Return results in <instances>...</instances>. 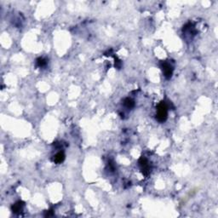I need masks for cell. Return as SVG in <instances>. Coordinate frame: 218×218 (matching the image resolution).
I'll use <instances>...</instances> for the list:
<instances>
[{
    "label": "cell",
    "instance_id": "5",
    "mask_svg": "<svg viewBox=\"0 0 218 218\" xmlns=\"http://www.w3.org/2000/svg\"><path fill=\"white\" fill-rule=\"evenodd\" d=\"M23 206H24L23 203L19 201V202L16 203L15 205H13L12 207H11V210H12V211L14 213H20V212H22Z\"/></svg>",
    "mask_w": 218,
    "mask_h": 218
},
{
    "label": "cell",
    "instance_id": "3",
    "mask_svg": "<svg viewBox=\"0 0 218 218\" xmlns=\"http://www.w3.org/2000/svg\"><path fill=\"white\" fill-rule=\"evenodd\" d=\"M138 163H139V166H140V169L141 172H142V174L144 176L149 175L150 171H151V167H150V164L148 162V160L144 157H141Z\"/></svg>",
    "mask_w": 218,
    "mask_h": 218
},
{
    "label": "cell",
    "instance_id": "6",
    "mask_svg": "<svg viewBox=\"0 0 218 218\" xmlns=\"http://www.w3.org/2000/svg\"><path fill=\"white\" fill-rule=\"evenodd\" d=\"M124 106L128 109L133 108L135 107V102L131 98H125L124 100Z\"/></svg>",
    "mask_w": 218,
    "mask_h": 218
},
{
    "label": "cell",
    "instance_id": "2",
    "mask_svg": "<svg viewBox=\"0 0 218 218\" xmlns=\"http://www.w3.org/2000/svg\"><path fill=\"white\" fill-rule=\"evenodd\" d=\"M160 67H161L163 74L165 76V78L166 79H170L171 78L172 74H173V70H174L173 67L167 62H162L160 63Z\"/></svg>",
    "mask_w": 218,
    "mask_h": 218
},
{
    "label": "cell",
    "instance_id": "1",
    "mask_svg": "<svg viewBox=\"0 0 218 218\" xmlns=\"http://www.w3.org/2000/svg\"><path fill=\"white\" fill-rule=\"evenodd\" d=\"M167 117H168V107L165 102H161L157 107L156 119L159 123H164L166 121Z\"/></svg>",
    "mask_w": 218,
    "mask_h": 218
},
{
    "label": "cell",
    "instance_id": "7",
    "mask_svg": "<svg viewBox=\"0 0 218 218\" xmlns=\"http://www.w3.org/2000/svg\"><path fill=\"white\" fill-rule=\"evenodd\" d=\"M36 62H37V67H44V66L47 64V61L45 59H44V58H42V57H39V58H37V59Z\"/></svg>",
    "mask_w": 218,
    "mask_h": 218
},
{
    "label": "cell",
    "instance_id": "4",
    "mask_svg": "<svg viewBox=\"0 0 218 218\" xmlns=\"http://www.w3.org/2000/svg\"><path fill=\"white\" fill-rule=\"evenodd\" d=\"M65 160V153L63 151L58 152L52 157V161L56 164H61Z\"/></svg>",
    "mask_w": 218,
    "mask_h": 218
}]
</instances>
